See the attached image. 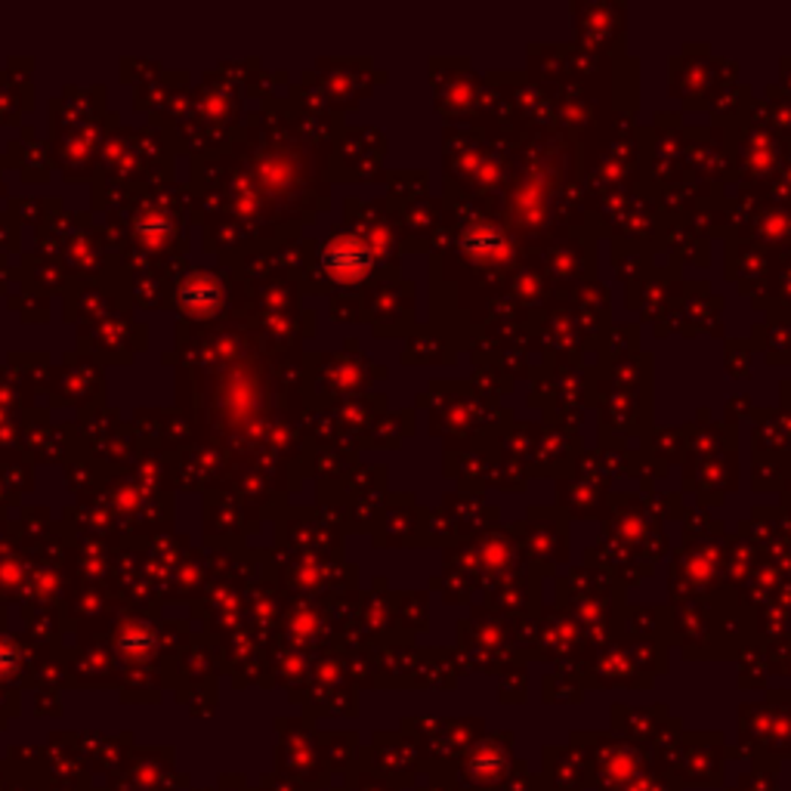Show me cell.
<instances>
[{
	"mask_svg": "<svg viewBox=\"0 0 791 791\" xmlns=\"http://www.w3.org/2000/svg\"><path fill=\"white\" fill-rule=\"evenodd\" d=\"M501 770H504V758H498L492 751H485V755L480 751L477 760H473V773L480 776V779H495Z\"/></svg>",
	"mask_w": 791,
	"mask_h": 791,
	"instance_id": "obj_1",
	"label": "cell"
}]
</instances>
